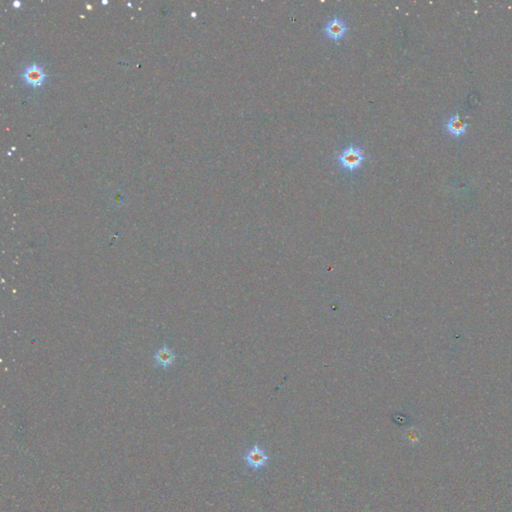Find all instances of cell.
<instances>
[{"instance_id": "6da1fadb", "label": "cell", "mask_w": 512, "mask_h": 512, "mask_svg": "<svg viewBox=\"0 0 512 512\" xmlns=\"http://www.w3.org/2000/svg\"><path fill=\"white\" fill-rule=\"evenodd\" d=\"M364 158V151L360 147L351 145L337 156V162L343 169L354 171L362 165Z\"/></svg>"}, {"instance_id": "7a4b0ae2", "label": "cell", "mask_w": 512, "mask_h": 512, "mask_svg": "<svg viewBox=\"0 0 512 512\" xmlns=\"http://www.w3.org/2000/svg\"><path fill=\"white\" fill-rule=\"evenodd\" d=\"M347 31V26L342 18L339 17H334L331 20H329L326 25L324 27V33L325 35L333 40V41H338L344 37Z\"/></svg>"}, {"instance_id": "3957f363", "label": "cell", "mask_w": 512, "mask_h": 512, "mask_svg": "<svg viewBox=\"0 0 512 512\" xmlns=\"http://www.w3.org/2000/svg\"><path fill=\"white\" fill-rule=\"evenodd\" d=\"M22 77L27 84L32 85L34 87H39L42 85L47 75L43 72V68L41 66H39L36 63H32L24 70V72L22 73Z\"/></svg>"}, {"instance_id": "277c9868", "label": "cell", "mask_w": 512, "mask_h": 512, "mask_svg": "<svg viewBox=\"0 0 512 512\" xmlns=\"http://www.w3.org/2000/svg\"><path fill=\"white\" fill-rule=\"evenodd\" d=\"M245 461L248 466H250L253 469H259L263 466L266 465L268 461V456L266 455L265 451L261 449L259 446L255 445L253 448H251L245 455Z\"/></svg>"}, {"instance_id": "5b68a950", "label": "cell", "mask_w": 512, "mask_h": 512, "mask_svg": "<svg viewBox=\"0 0 512 512\" xmlns=\"http://www.w3.org/2000/svg\"><path fill=\"white\" fill-rule=\"evenodd\" d=\"M445 127L450 134L460 136L465 133L467 124L459 117V114H455L446 122Z\"/></svg>"}, {"instance_id": "8992f818", "label": "cell", "mask_w": 512, "mask_h": 512, "mask_svg": "<svg viewBox=\"0 0 512 512\" xmlns=\"http://www.w3.org/2000/svg\"><path fill=\"white\" fill-rule=\"evenodd\" d=\"M154 360L158 366L166 368V367H169L174 362L175 355L171 349H169L167 347H163L155 353Z\"/></svg>"}, {"instance_id": "52a82bcc", "label": "cell", "mask_w": 512, "mask_h": 512, "mask_svg": "<svg viewBox=\"0 0 512 512\" xmlns=\"http://www.w3.org/2000/svg\"><path fill=\"white\" fill-rule=\"evenodd\" d=\"M407 439L410 443L416 444L419 442V434L416 432H409L407 433Z\"/></svg>"}, {"instance_id": "ba28073f", "label": "cell", "mask_w": 512, "mask_h": 512, "mask_svg": "<svg viewBox=\"0 0 512 512\" xmlns=\"http://www.w3.org/2000/svg\"><path fill=\"white\" fill-rule=\"evenodd\" d=\"M20 5H21V2H19V1H14V2H13V6H14V7H16V8L20 7Z\"/></svg>"}]
</instances>
